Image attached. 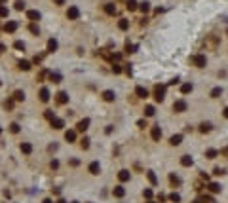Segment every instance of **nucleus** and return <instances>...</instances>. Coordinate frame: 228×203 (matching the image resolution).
Returning a JSON list of instances; mask_svg holds the SVG:
<instances>
[{"mask_svg": "<svg viewBox=\"0 0 228 203\" xmlns=\"http://www.w3.org/2000/svg\"><path fill=\"white\" fill-rule=\"evenodd\" d=\"M190 61H192V65L194 66H198V69H204V66L207 65V59H205V55H192L190 57Z\"/></svg>", "mask_w": 228, "mask_h": 203, "instance_id": "1", "label": "nucleus"}, {"mask_svg": "<svg viewBox=\"0 0 228 203\" xmlns=\"http://www.w3.org/2000/svg\"><path fill=\"white\" fill-rule=\"evenodd\" d=\"M154 99H156L158 103H162L165 99V86H156V89H154Z\"/></svg>", "mask_w": 228, "mask_h": 203, "instance_id": "2", "label": "nucleus"}, {"mask_svg": "<svg viewBox=\"0 0 228 203\" xmlns=\"http://www.w3.org/2000/svg\"><path fill=\"white\" fill-rule=\"evenodd\" d=\"M186 108H188V105H186V101H183V99H179V101H175V103H173V110H175V112H179V114H181V112H184Z\"/></svg>", "mask_w": 228, "mask_h": 203, "instance_id": "3", "label": "nucleus"}, {"mask_svg": "<svg viewBox=\"0 0 228 203\" xmlns=\"http://www.w3.org/2000/svg\"><path fill=\"white\" fill-rule=\"evenodd\" d=\"M67 17L72 19V21H74V19H78L80 17V10L76 8V6H69V10H67Z\"/></svg>", "mask_w": 228, "mask_h": 203, "instance_id": "4", "label": "nucleus"}, {"mask_svg": "<svg viewBox=\"0 0 228 203\" xmlns=\"http://www.w3.org/2000/svg\"><path fill=\"white\" fill-rule=\"evenodd\" d=\"M55 103H57V105H67V103H69V93L59 91V93L55 95Z\"/></svg>", "mask_w": 228, "mask_h": 203, "instance_id": "5", "label": "nucleus"}, {"mask_svg": "<svg viewBox=\"0 0 228 203\" xmlns=\"http://www.w3.org/2000/svg\"><path fill=\"white\" fill-rule=\"evenodd\" d=\"M27 19H29V21H40V12H38V10H29V12H27Z\"/></svg>", "mask_w": 228, "mask_h": 203, "instance_id": "6", "label": "nucleus"}, {"mask_svg": "<svg viewBox=\"0 0 228 203\" xmlns=\"http://www.w3.org/2000/svg\"><path fill=\"white\" fill-rule=\"evenodd\" d=\"M150 137H152V140L162 139V129H160V125H154L152 129H150Z\"/></svg>", "mask_w": 228, "mask_h": 203, "instance_id": "7", "label": "nucleus"}, {"mask_svg": "<svg viewBox=\"0 0 228 203\" xmlns=\"http://www.w3.org/2000/svg\"><path fill=\"white\" fill-rule=\"evenodd\" d=\"M90 118H84V120H80V122H78V125H76V129H78V131H82V133H84L86 131V129L87 127H90Z\"/></svg>", "mask_w": 228, "mask_h": 203, "instance_id": "8", "label": "nucleus"}, {"mask_svg": "<svg viewBox=\"0 0 228 203\" xmlns=\"http://www.w3.org/2000/svg\"><path fill=\"white\" fill-rule=\"evenodd\" d=\"M12 99H13L15 103L25 101V91H23V89H15V91H13V95H12Z\"/></svg>", "mask_w": 228, "mask_h": 203, "instance_id": "9", "label": "nucleus"}, {"mask_svg": "<svg viewBox=\"0 0 228 203\" xmlns=\"http://www.w3.org/2000/svg\"><path fill=\"white\" fill-rule=\"evenodd\" d=\"M38 97H40V101H42V103H48L50 101V89H48V87H42L40 93H38Z\"/></svg>", "mask_w": 228, "mask_h": 203, "instance_id": "10", "label": "nucleus"}, {"mask_svg": "<svg viewBox=\"0 0 228 203\" xmlns=\"http://www.w3.org/2000/svg\"><path fill=\"white\" fill-rule=\"evenodd\" d=\"M194 163V159L190 158L188 154H184V156H181V165H183V167H190V165Z\"/></svg>", "mask_w": 228, "mask_h": 203, "instance_id": "11", "label": "nucleus"}, {"mask_svg": "<svg viewBox=\"0 0 228 203\" xmlns=\"http://www.w3.org/2000/svg\"><path fill=\"white\" fill-rule=\"evenodd\" d=\"M87 169H90V173H91V175H99V171H101L99 161H91V163H90V167H87Z\"/></svg>", "mask_w": 228, "mask_h": 203, "instance_id": "12", "label": "nucleus"}, {"mask_svg": "<svg viewBox=\"0 0 228 203\" xmlns=\"http://www.w3.org/2000/svg\"><path fill=\"white\" fill-rule=\"evenodd\" d=\"M112 196L114 197H124V196H126V188H124V186H114Z\"/></svg>", "mask_w": 228, "mask_h": 203, "instance_id": "13", "label": "nucleus"}, {"mask_svg": "<svg viewBox=\"0 0 228 203\" xmlns=\"http://www.w3.org/2000/svg\"><path fill=\"white\" fill-rule=\"evenodd\" d=\"M103 99L108 101V103H112L114 99H116V93H114L112 89H107V91H103Z\"/></svg>", "mask_w": 228, "mask_h": 203, "instance_id": "14", "label": "nucleus"}, {"mask_svg": "<svg viewBox=\"0 0 228 203\" xmlns=\"http://www.w3.org/2000/svg\"><path fill=\"white\" fill-rule=\"evenodd\" d=\"M57 48H59L57 40H55V38H50V40H48V51H50V53H53V51H57Z\"/></svg>", "mask_w": 228, "mask_h": 203, "instance_id": "15", "label": "nucleus"}, {"mask_svg": "<svg viewBox=\"0 0 228 203\" xmlns=\"http://www.w3.org/2000/svg\"><path fill=\"white\" fill-rule=\"evenodd\" d=\"M129 176H131V173H129L127 169H122L120 173H118V179H120V182H127Z\"/></svg>", "mask_w": 228, "mask_h": 203, "instance_id": "16", "label": "nucleus"}, {"mask_svg": "<svg viewBox=\"0 0 228 203\" xmlns=\"http://www.w3.org/2000/svg\"><path fill=\"white\" fill-rule=\"evenodd\" d=\"M51 127H53V129H63L65 127V122L61 118H53V120H51Z\"/></svg>", "mask_w": 228, "mask_h": 203, "instance_id": "17", "label": "nucleus"}, {"mask_svg": "<svg viewBox=\"0 0 228 203\" xmlns=\"http://www.w3.org/2000/svg\"><path fill=\"white\" fill-rule=\"evenodd\" d=\"M4 30H6V32H15V30H17V23H15V21H8L6 25H4Z\"/></svg>", "mask_w": 228, "mask_h": 203, "instance_id": "18", "label": "nucleus"}, {"mask_svg": "<svg viewBox=\"0 0 228 203\" xmlns=\"http://www.w3.org/2000/svg\"><path fill=\"white\" fill-rule=\"evenodd\" d=\"M135 95H137V97H141V99H144V97H148V91L144 89L143 86H137V87H135Z\"/></svg>", "mask_w": 228, "mask_h": 203, "instance_id": "19", "label": "nucleus"}, {"mask_svg": "<svg viewBox=\"0 0 228 203\" xmlns=\"http://www.w3.org/2000/svg\"><path fill=\"white\" fill-rule=\"evenodd\" d=\"M147 179L150 180V184H152V186L158 184V176L154 175V171H147Z\"/></svg>", "mask_w": 228, "mask_h": 203, "instance_id": "20", "label": "nucleus"}, {"mask_svg": "<svg viewBox=\"0 0 228 203\" xmlns=\"http://www.w3.org/2000/svg\"><path fill=\"white\" fill-rule=\"evenodd\" d=\"M169 142L173 144V146H179V144L183 142V135H173V137L169 139Z\"/></svg>", "mask_w": 228, "mask_h": 203, "instance_id": "21", "label": "nucleus"}, {"mask_svg": "<svg viewBox=\"0 0 228 203\" xmlns=\"http://www.w3.org/2000/svg\"><path fill=\"white\" fill-rule=\"evenodd\" d=\"M50 80L53 82V84H59V82L63 80V76H61L59 72H50Z\"/></svg>", "mask_w": 228, "mask_h": 203, "instance_id": "22", "label": "nucleus"}, {"mask_svg": "<svg viewBox=\"0 0 228 203\" xmlns=\"http://www.w3.org/2000/svg\"><path fill=\"white\" fill-rule=\"evenodd\" d=\"M65 140H69V142H74V140H76V131L69 129V131L65 133Z\"/></svg>", "mask_w": 228, "mask_h": 203, "instance_id": "23", "label": "nucleus"}, {"mask_svg": "<svg viewBox=\"0 0 228 203\" xmlns=\"http://www.w3.org/2000/svg\"><path fill=\"white\" fill-rule=\"evenodd\" d=\"M207 188H209V192H213V194H219V192L222 190L221 184H217V182H209V186H207Z\"/></svg>", "mask_w": 228, "mask_h": 203, "instance_id": "24", "label": "nucleus"}, {"mask_svg": "<svg viewBox=\"0 0 228 203\" xmlns=\"http://www.w3.org/2000/svg\"><path fill=\"white\" fill-rule=\"evenodd\" d=\"M211 129H213V125H211L209 122H204V123H200V131H201V133H209Z\"/></svg>", "mask_w": 228, "mask_h": 203, "instance_id": "25", "label": "nucleus"}, {"mask_svg": "<svg viewBox=\"0 0 228 203\" xmlns=\"http://www.w3.org/2000/svg\"><path fill=\"white\" fill-rule=\"evenodd\" d=\"M192 89H194V86H192V84H183V86H181V93H183V95L190 93Z\"/></svg>", "mask_w": 228, "mask_h": 203, "instance_id": "26", "label": "nucleus"}, {"mask_svg": "<svg viewBox=\"0 0 228 203\" xmlns=\"http://www.w3.org/2000/svg\"><path fill=\"white\" fill-rule=\"evenodd\" d=\"M118 29H120V30H127L129 29V21H127V19H120V21H118Z\"/></svg>", "mask_w": 228, "mask_h": 203, "instance_id": "27", "label": "nucleus"}, {"mask_svg": "<svg viewBox=\"0 0 228 203\" xmlns=\"http://www.w3.org/2000/svg\"><path fill=\"white\" fill-rule=\"evenodd\" d=\"M105 12H107L108 15H116V6H114V4H107V6H105Z\"/></svg>", "mask_w": 228, "mask_h": 203, "instance_id": "28", "label": "nucleus"}, {"mask_svg": "<svg viewBox=\"0 0 228 203\" xmlns=\"http://www.w3.org/2000/svg\"><path fill=\"white\" fill-rule=\"evenodd\" d=\"M127 10H129V12H135V10L139 8V4L135 2V0H127V6H126Z\"/></svg>", "mask_w": 228, "mask_h": 203, "instance_id": "29", "label": "nucleus"}, {"mask_svg": "<svg viewBox=\"0 0 228 203\" xmlns=\"http://www.w3.org/2000/svg\"><path fill=\"white\" fill-rule=\"evenodd\" d=\"M154 114H156V110H154L152 105H147V106H144V116H154Z\"/></svg>", "mask_w": 228, "mask_h": 203, "instance_id": "30", "label": "nucleus"}, {"mask_svg": "<svg viewBox=\"0 0 228 203\" xmlns=\"http://www.w3.org/2000/svg\"><path fill=\"white\" fill-rule=\"evenodd\" d=\"M205 156H207V158H209V159H215L217 156H219V152H217L215 148H209V150H207V152H205Z\"/></svg>", "mask_w": 228, "mask_h": 203, "instance_id": "31", "label": "nucleus"}, {"mask_svg": "<svg viewBox=\"0 0 228 203\" xmlns=\"http://www.w3.org/2000/svg\"><path fill=\"white\" fill-rule=\"evenodd\" d=\"M222 95V89H221V87H213V89H211V97H213V99H219Z\"/></svg>", "mask_w": 228, "mask_h": 203, "instance_id": "32", "label": "nucleus"}, {"mask_svg": "<svg viewBox=\"0 0 228 203\" xmlns=\"http://www.w3.org/2000/svg\"><path fill=\"white\" fill-rule=\"evenodd\" d=\"M21 152H23V154H30V152H33V146H30L29 142H23V144H21Z\"/></svg>", "mask_w": 228, "mask_h": 203, "instance_id": "33", "label": "nucleus"}, {"mask_svg": "<svg viewBox=\"0 0 228 203\" xmlns=\"http://www.w3.org/2000/svg\"><path fill=\"white\" fill-rule=\"evenodd\" d=\"M169 180H171V184H173V186H179L181 184V179H179L177 175H169Z\"/></svg>", "mask_w": 228, "mask_h": 203, "instance_id": "34", "label": "nucleus"}, {"mask_svg": "<svg viewBox=\"0 0 228 203\" xmlns=\"http://www.w3.org/2000/svg\"><path fill=\"white\" fill-rule=\"evenodd\" d=\"M126 51H127V53H135V51H137V46L135 44H126Z\"/></svg>", "mask_w": 228, "mask_h": 203, "instance_id": "35", "label": "nucleus"}, {"mask_svg": "<svg viewBox=\"0 0 228 203\" xmlns=\"http://www.w3.org/2000/svg\"><path fill=\"white\" fill-rule=\"evenodd\" d=\"M19 69L21 70H30V63L29 61H19Z\"/></svg>", "mask_w": 228, "mask_h": 203, "instance_id": "36", "label": "nucleus"}, {"mask_svg": "<svg viewBox=\"0 0 228 203\" xmlns=\"http://www.w3.org/2000/svg\"><path fill=\"white\" fill-rule=\"evenodd\" d=\"M80 146L84 148V150H87V148H90V139H87V137H84V139L80 140Z\"/></svg>", "mask_w": 228, "mask_h": 203, "instance_id": "37", "label": "nucleus"}, {"mask_svg": "<svg viewBox=\"0 0 228 203\" xmlns=\"http://www.w3.org/2000/svg\"><path fill=\"white\" fill-rule=\"evenodd\" d=\"M29 30H30V32H33V34H36V36H38V34H40V29H38V27H36V25H34V23H30V25H29Z\"/></svg>", "mask_w": 228, "mask_h": 203, "instance_id": "38", "label": "nucleus"}, {"mask_svg": "<svg viewBox=\"0 0 228 203\" xmlns=\"http://www.w3.org/2000/svg\"><path fill=\"white\" fill-rule=\"evenodd\" d=\"M139 8H141V12H143V13H147L148 10H150V2H143V4H139Z\"/></svg>", "mask_w": 228, "mask_h": 203, "instance_id": "39", "label": "nucleus"}, {"mask_svg": "<svg viewBox=\"0 0 228 203\" xmlns=\"http://www.w3.org/2000/svg\"><path fill=\"white\" fill-rule=\"evenodd\" d=\"M15 10H17V12H23V10H25V2H23V0H17V2H15Z\"/></svg>", "mask_w": 228, "mask_h": 203, "instance_id": "40", "label": "nucleus"}, {"mask_svg": "<svg viewBox=\"0 0 228 203\" xmlns=\"http://www.w3.org/2000/svg\"><path fill=\"white\" fill-rule=\"evenodd\" d=\"M169 199H171V201H173V203H179V201H181V196L177 194V192H173V194H171V196H169Z\"/></svg>", "mask_w": 228, "mask_h": 203, "instance_id": "41", "label": "nucleus"}, {"mask_svg": "<svg viewBox=\"0 0 228 203\" xmlns=\"http://www.w3.org/2000/svg\"><path fill=\"white\" fill-rule=\"evenodd\" d=\"M13 99H10V101H6V103H4V108H6V110H12V108H13Z\"/></svg>", "mask_w": 228, "mask_h": 203, "instance_id": "42", "label": "nucleus"}, {"mask_svg": "<svg viewBox=\"0 0 228 203\" xmlns=\"http://www.w3.org/2000/svg\"><path fill=\"white\" fill-rule=\"evenodd\" d=\"M13 48H15V49H23V51H25V44L21 42V40H17V42L13 44Z\"/></svg>", "mask_w": 228, "mask_h": 203, "instance_id": "43", "label": "nucleus"}, {"mask_svg": "<svg viewBox=\"0 0 228 203\" xmlns=\"http://www.w3.org/2000/svg\"><path fill=\"white\" fill-rule=\"evenodd\" d=\"M10 131H12V133H19V123H12V125H10Z\"/></svg>", "mask_w": 228, "mask_h": 203, "instance_id": "44", "label": "nucleus"}, {"mask_svg": "<svg viewBox=\"0 0 228 203\" xmlns=\"http://www.w3.org/2000/svg\"><path fill=\"white\" fill-rule=\"evenodd\" d=\"M0 17H8V8L6 6H0Z\"/></svg>", "mask_w": 228, "mask_h": 203, "instance_id": "45", "label": "nucleus"}, {"mask_svg": "<svg viewBox=\"0 0 228 203\" xmlns=\"http://www.w3.org/2000/svg\"><path fill=\"white\" fill-rule=\"evenodd\" d=\"M44 116H46V118H48V120H50V122H51V120H53V118H55V116H53V110H46V112H44Z\"/></svg>", "mask_w": 228, "mask_h": 203, "instance_id": "46", "label": "nucleus"}, {"mask_svg": "<svg viewBox=\"0 0 228 203\" xmlns=\"http://www.w3.org/2000/svg\"><path fill=\"white\" fill-rule=\"evenodd\" d=\"M112 72H114V74H120V72H122V66H120V65H112Z\"/></svg>", "mask_w": 228, "mask_h": 203, "instance_id": "47", "label": "nucleus"}, {"mask_svg": "<svg viewBox=\"0 0 228 203\" xmlns=\"http://www.w3.org/2000/svg\"><path fill=\"white\" fill-rule=\"evenodd\" d=\"M143 196L147 197V199H150V197H152V190H148V188H147V190L143 192Z\"/></svg>", "mask_w": 228, "mask_h": 203, "instance_id": "48", "label": "nucleus"}, {"mask_svg": "<svg viewBox=\"0 0 228 203\" xmlns=\"http://www.w3.org/2000/svg\"><path fill=\"white\" fill-rule=\"evenodd\" d=\"M137 125L141 127V129H144V127H147V120H139V122H137Z\"/></svg>", "mask_w": 228, "mask_h": 203, "instance_id": "49", "label": "nucleus"}, {"mask_svg": "<svg viewBox=\"0 0 228 203\" xmlns=\"http://www.w3.org/2000/svg\"><path fill=\"white\" fill-rule=\"evenodd\" d=\"M50 167H51V169H57V167H59V161H57V159H51Z\"/></svg>", "mask_w": 228, "mask_h": 203, "instance_id": "50", "label": "nucleus"}, {"mask_svg": "<svg viewBox=\"0 0 228 203\" xmlns=\"http://www.w3.org/2000/svg\"><path fill=\"white\" fill-rule=\"evenodd\" d=\"M201 201H204V203H211V201H213V197H211V196H204V197H201Z\"/></svg>", "mask_w": 228, "mask_h": 203, "instance_id": "51", "label": "nucleus"}, {"mask_svg": "<svg viewBox=\"0 0 228 203\" xmlns=\"http://www.w3.org/2000/svg\"><path fill=\"white\" fill-rule=\"evenodd\" d=\"M42 59H44V53H40V55H36V57H34L33 61H34V63H40V61H42Z\"/></svg>", "mask_w": 228, "mask_h": 203, "instance_id": "52", "label": "nucleus"}, {"mask_svg": "<svg viewBox=\"0 0 228 203\" xmlns=\"http://www.w3.org/2000/svg\"><path fill=\"white\" fill-rule=\"evenodd\" d=\"M175 84H179V78H173L171 82H167V86H175Z\"/></svg>", "mask_w": 228, "mask_h": 203, "instance_id": "53", "label": "nucleus"}, {"mask_svg": "<svg viewBox=\"0 0 228 203\" xmlns=\"http://www.w3.org/2000/svg\"><path fill=\"white\" fill-rule=\"evenodd\" d=\"M112 59H114V61H120V59H122V55H120V53H114V55H112Z\"/></svg>", "mask_w": 228, "mask_h": 203, "instance_id": "54", "label": "nucleus"}, {"mask_svg": "<svg viewBox=\"0 0 228 203\" xmlns=\"http://www.w3.org/2000/svg\"><path fill=\"white\" fill-rule=\"evenodd\" d=\"M215 175H224V169H215Z\"/></svg>", "mask_w": 228, "mask_h": 203, "instance_id": "55", "label": "nucleus"}, {"mask_svg": "<svg viewBox=\"0 0 228 203\" xmlns=\"http://www.w3.org/2000/svg\"><path fill=\"white\" fill-rule=\"evenodd\" d=\"M4 51H6V46H4V44H0V55H2Z\"/></svg>", "mask_w": 228, "mask_h": 203, "instance_id": "56", "label": "nucleus"}, {"mask_svg": "<svg viewBox=\"0 0 228 203\" xmlns=\"http://www.w3.org/2000/svg\"><path fill=\"white\" fill-rule=\"evenodd\" d=\"M53 2H55V4H59V6H63V4H65V0H53Z\"/></svg>", "mask_w": 228, "mask_h": 203, "instance_id": "57", "label": "nucleus"}, {"mask_svg": "<svg viewBox=\"0 0 228 203\" xmlns=\"http://www.w3.org/2000/svg\"><path fill=\"white\" fill-rule=\"evenodd\" d=\"M224 118H228V106L224 108Z\"/></svg>", "mask_w": 228, "mask_h": 203, "instance_id": "58", "label": "nucleus"}, {"mask_svg": "<svg viewBox=\"0 0 228 203\" xmlns=\"http://www.w3.org/2000/svg\"><path fill=\"white\" fill-rule=\"evenodd\" d=\"M44 203H51V199H44Z\"/></svg>", "mask_w": 228, "mask_h": 203, "instance_id": "59", "label": "nucleus"}, {"mask_svg": "<svg viewBox=\"0 0 228 203\" xmlns=\"http://www.w3.org/2000/svg\"><path fill=\"white\" fill-rule=\"evenodd\" d=\"M4 2H6V0H0V4H4Z\"/></svg>", "mask_w": 228, "mask_h": 203, "instance_id": "60", "label": "nucleus"}, {"mask_svg": "<svg viewBox=\"0 0 228 203\" xmlns=\"http://www.w3.org/2000/svg\"><path fill=\"white\" fill-rule=\"evenodd\" d=\"M0 133H2V127H0Z\"/></svg>", "mask_w": 228, "mask_h": 203, "instance_id": "61", "label": "nucleus"}, {"mask_svg": "<svg viewBox=\"0 0 228 203\" xmlns=\"http://www.w3.org/2000/svg\"><path fill=\"white\" fill-rule=\"evenodd\" d=\"M148 203H154V201H148Z\"/></svg>", "mask_w": 228, "mask_h": 203, "instance_id": "62", "label": "nucleus"}, {"mask_svg": "<svg viewBox=\"0 0 228 203\" xmlns=\"http://www.w3.org/2000/svg\"><path fill=\"white\" fill-rule=\"evenodd\" d=\"M0 86H2V82H0Z\"/></svg>", "mask_w": 228, "mask_h": 203, "instance_id": "63", "label": "nucleus"}]
</instances>
